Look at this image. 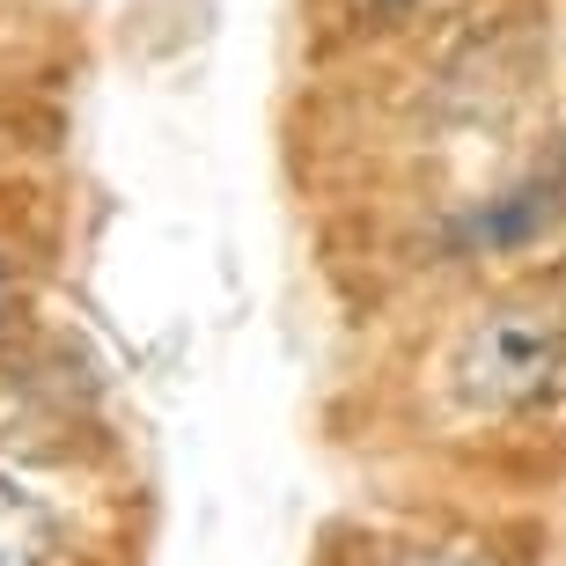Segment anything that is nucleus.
Wrapping results in <instances>:
<instances>
[{
	"label": "nucleus",
	"mask_w": 566,
	"mask_h": 566,
	"mask_svg": "<svg viewBox=\"0 0 566 566\" xmlns=\"http://www.w3.org/2000/svg\"><path fill=\"white\" fill-rule=\"evenodd\" d=\"M566 376V332L552 310H485L457 346V390L471 405H537Z\"/></svg>",
	"instance_id": "nucleus-1"
},
{
	"label": "nucleus",
	"mask_w": 566,
	"mask_h": 566,
	"mask_svg": "<svg viewBox=\"0 0 566 566\" xmlns=\"http://www.w3.org/2000/svg\"><path fill=\"white\" fill-rule=\"evenodd\" d=\"M52 545H60L52 507H44L30 485H15L8 471H0V566H44Z\"/></svg>",
	"instance_id": "nucleus-2"
},
{
	"label": "nucleus",
	"mask_w": 566,
	"mask_h": 566,
	"mask_svg": "<svg viewBox=\"0 0 566 566\" xmlns=\"http://www.w3.org/2000/svg\"><path fill=\"white\" fill-rule=\"evenodd\" d=\"M552 221V207H545V191H507V199H493V207L471 221V243H485V251H507V243H530V235Z\"/></svg>",
	"instance_id": "nucleus-3"
},
{
	"label": "nucleus",
	"mask_w": 566,
	"mask_h": 566,
	"mask_svg": "<svg viewBox=\"0 0 566 566\" xmlns=\"http://www.w3.org/2000/svg\"><path fill=\"white\" fill-rule=\"evenodd\" d=\"M405 566H479V559H471V552H412Z\"/></svg>",
	"instance_id": "nucleus-4"
},
{
	"label": "nucleus",
	"mask_w": 566,
	"mask_h": 566,
	"mask_svg": "<svg viewBox=\"0 0 566 566\" xmlns=\"http://www.w3.org/2000/svg\"><path fill=\"white\" fill-rule=\"evenodd\" d=\"M382 8H420V0H382Z\"/></svg>",
	"instance_id": "nucleus-5"
}]
</instances>
